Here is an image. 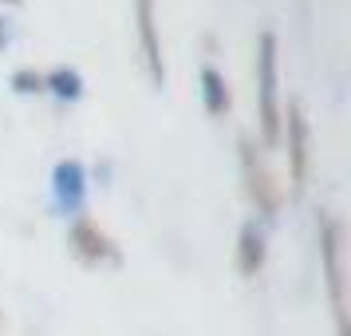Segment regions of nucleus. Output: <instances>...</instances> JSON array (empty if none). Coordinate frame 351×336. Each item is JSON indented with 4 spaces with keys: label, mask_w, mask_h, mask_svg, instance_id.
<instances>
[{
    "label": "nucleus",
    "mask_w": 351,
    "mask_h": 336,
    "mask_svg": "<svg viewBox=\"0 0 351 336\" xmlns=\"http://www.w3.org/2000/svg\"><path fill=\"white\" fill-rule=\"evenodd\" d=\"M134 24H138V44H143L150 83L162 87L166 83V67H162V40H158V20H154V0H134Z\"/></svg>",
    "instance_id": "obj_4"
},
{
    "label": "nucleus",
    "mask_w": 351,
    "mask_h": 336,
    "mask_svg": "<svg viewBox=\"0 0 351 336\" xmlns=\"http://www.w3.org/2000/svg\"><path fill=\"white\" fill-rule=\"evenodd\" d=\"M256 115H261V135L265 143H280V67H276V36L261 32L256 40Z\"/></svg>",
    "instance_id": "obj_1"
},
{
    "label": "nucleus",
    "mask_w": 351,
    "mask_h": 336,
    "mask_svg": "<svg viewBox=\"0 0 351 336\" xmlns=\"http://www.w3.org/2000/svg\"><path fill=\"white\" fill-rule=\"evenodd\" d=\"M280 119H288V170H292V186L300 190L304 175H308V123H304L300 103H288Z\"/></svg>",
    "instance_id": "obj_7"
},
{
    "label": "nucleus",
    "mask_w": 351,
    "mask_h": 336,
    "mask_svg": "<svg viewBox=\"0 0 351 336\" xmlns=\"http://www.w3.org/2000/svg\"><path fill=\"white\" fill-rule=\"evenodd\" d=\"M71 254L87 261V265H99V261H119V249H114V241L99 229L95 222H87V218H75L71 225Z\"/></svg>",
    "instance_id": "obj_6"
},
{
    "label": "nucleus",
    "mask_w": 351,
    "mask_h": 336,
    "mask_svg": "<svg viewBox=\"0 0 351 336\" xmlns=\"http://www.w3.org/2000/svg\"><path fill=\"white\" fill-rule=\"evenodd\" d=\"M44 91H51L56 99L75 103V99H83V76L75 67H56L51 76H44Z\"/></svg>",
    "instance_id": "obj_10"
},
{
    "label": "nucleus",
    "mask_w": 351,
    "mask_h": 336,
    "mask_svg": "<svg viewBox=\"0 0 351 336\" xmlns=\"http://www.w3.org/2000/svg\"><path fill=\"white\" fill-rule=\"evenodd\" d=\"M319 261H324V277H328V293H332L335 324L339 336H348V309H343V265H339V225L332 214H319Z\"/></svg>",
    "instance_id": "obj_2"
},
{
    "label": "nucleus",
    "mask_w": 351,
    "mask_h": 336,
    "mask_svg": "<svg viewBox=\"0 0 351 336\" xmlns=\"http://www.w3.org/2000/svg\"><path fill=\"white\" fill-rule=\"evenodd\" d=\"M4 4H20V0H4Z\"/></svg>",
    "instance_id": "obj_13"
},
{
    "label": "nucleus",
    "mask_w": 351,
    "mask_h": 336,
    "mask_svg": "<svg viewBox=\"0 0 351 336\" xmlns=\"http://www.w3.org/2000/svg\"><path fill=\"white\" fill-rule=\"evenodd\" d=\"M51 194H56L60 214L80 218L83 202H87V175H83V162H75V159L56 162V170H51Z\"/></svg>",
    "instance_id": "obj_3"
},
{
    "label": "nucleus",
    "mask_w": 351,
    "mask_h": 336,
    "mask_svg": "<svg viewBox=\"0 0 351 336\" xmlns=\"http://www.w3.org/2000/svg\"><path fill=\"white\" fill-rule=\"evenodd\" d=\"M8 24H12V20H4V16H0V48H4V44L12 40V28H8Z\"/></svg>",
    "instance_id": "obj_12"
},
{
    "label": "nucleus",
    "mask_w": 351,
    "mask_h": 336,
    "mask_svg": "<svg viewBox=\"0 0 351 336\" xmlns=\"http://www.w3.org/2000/svg\"><path fill=\"white\" fill-rule=\"evenodd\" d=\"M202 103L209 115H225L229 111V87H225L217 67H202Z\"/></svg>",
    "instance_id": "obj_9"
},
{
    "label": "nucleus",
    "mask_w": 351,
    "mask_h": 336,
    "mask_svg": "<svg viewBox=\"0 0 351 336\" xmlns=\"http://www.w3.org/2000/svg\"><path fill=\"white\" fill-rule=\"evenodd\" d=\"M261 265H265V229L256 222H245L237 238V269L245 277H256Z\"/></svg>",
    "instance_id": "obj_8"
},
{
    "label": "nucleus",
    "mask_w": 351,
    "mask_h": 336,
    "mask_svg": "<svg viewBox=\"0 0 351 336\" xmlns=\"http://www.w3.org/2000/svg\"><path fill=\"white\" fill-rule=\"evenodd\" d=\"M241 166H245V178H249V194H253V202L261 214H276V206H280V190H276V182H272V175L265 170V162L256 159V150L249 139H241Z\"/></svg>",
    "instance_id": "obj_5"
},
{
    "label": "nucleus",
    "mask_w": 351,
    "mask_h": 336,
    "mask_svg": "<svg viewBox=\"0 0 351 336\" xmlns=\"http://www.w3.org/2000/svg\"><path fill=\"white\" fill-rule=\"evenodd\" d=\"M12 91H20V96H36V91H44V76L24 67V71L12 76Z\"/></svg>",
    "instance_id": "obj_11"
}]
</instances>
